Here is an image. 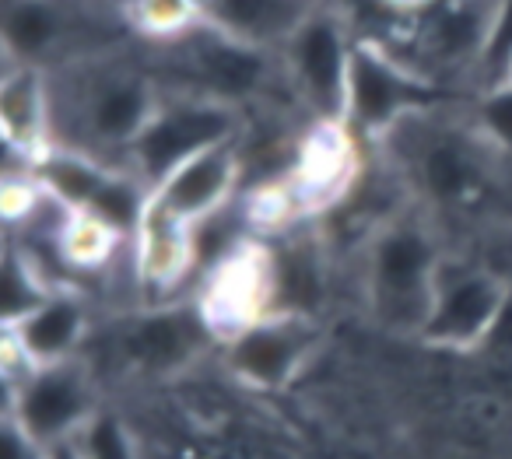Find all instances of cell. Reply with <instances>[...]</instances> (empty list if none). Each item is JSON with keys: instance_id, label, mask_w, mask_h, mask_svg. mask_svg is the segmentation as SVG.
<instances>
[{"instance_id": "cb8c5ba5", "label": "cell", "mask_w": 512, "mask_h": 459, "mask_svg": "<svg viewBox=\"0 0 512 459\" xmlns=\"http://www.w3.org/2000/svg\"><path fill=\"white\" fill-rule=\"evenodd\" d=\"M481 351L488 354L495 365H512V277L505 284L502 305H498L495 319H491L488 333L481 340Z\"/></svg>"}, {"instance_id": "4fadbf2b", "label": "cell", "mask_w": 512, "mask_h": 459, "mask_svg": "<svg viewBox=\"0 0 512 459\" xmlns=\"http://www.w3.org/2000/svg\"><path fill=\"white\" fill-rule=\"evenodd\" d=\"M484 137H467L460 130H432L414 151V176L425 197L435 204H467L481 193L484 183Z\"/></svg>"}, {"instance_id": "ba28073f", "label": "cell", "mask_w": 512, "mask_h": 459, "mask_svg": "<svg viewBox=\"0 0 512 459\" xmlns=\"http://www.w3.org/2000/svg\"><path fill=\"white\" fill-rule=\"evenodd\" d=\"M99 410L92 393V382L81 372V365H39L15 393H8L4 414L15 417L36 442L60 445L71 442L88 417Z\"/></svg>"}, {"instance_id": "83f0119b", "label": "cell", "mask_w": 512, "mask_h": 459, "mask_svg": "<svg viewBox=\"0 0 512 459\" xmlns=\"http://www.w3.org/2000/svg\"><path fill=\"white\" fill-rule=\"evenodd\" d=\"M109 8H116V11H137L144 4V0H106Z\"/></svg>"}, {"instance_id": "9c48e42d", "label": "cell", "mask_w": 512, "mask_h": 459, "mask_svg": "<svg viewBox=\"0 0 512 459\" xmlns=\"http://www.w3.org/2000/svg\"><path fill=\"white\" fill-rule=\"evenodd\" d=\"M228 365L239 379L260 389H278L295 379L316 344L309 316H264L225 340Z\"/></svg>"}, {"instance_id": "e0dca14e", "label": "cell", "mask_w": 512, "mask_h": 459, "mask_svg": "<svg viewBox=\"0 0 512 459\" xmlns=\"http://www.w3.org/2000/svg\"><path fill=\"white\" fill-rule=\"evenodd\" d=\"M78 36L67 0H11L4 18V46L15 64L36 67Z\"/></svg>"}, {"instance_id": "603a6c76", "label": "cell", "mask_w": 512, "mask_h": 459, "mask_svg": "<svg viewBox=\"0 0 512 459\" xmlns=\"http://www.w3.org/2000/svg\"><path fill=\"white\" fill-rule=\"evenodd\" d=\"M509 60H512V0H495V25H491L488 50H484L481 60L488 88L509 81Z\"/></svg>"}, {"instance_id": "8992f818", "label": "cell", "mask_w": 512, "mask_h": 459, "mask_svg": "<svg viewBox=\"0 0 512 459\" xmlns=\"http://www.w3.org/2000/svg\"><path fill=\"white\" fill-rule=\"evenodd\" d=\"M172 64H176L179 85H183L179 92L228 102V106H239V102L260 95L271 78L267 50L239 43L211 25H204L197 36H183Z\"/></svg>"}, {"instance_id": "30bf717a", "label": "cell", "mask_w": 512, "mask_h": 459, "mask_svg": "<svg viewBox=\"0 0 512 459\" xmlns=\"http://www.w3.org/2000/svg\"><path fill=\"white\" fill-rule=\"evenodd\" d=\"M411 32V60L432 67H467L481 64L495 25V0H442L435 8L418 11ZM418 71V67H414ZM432 81V74H428Z\"/></svg>"}, {"instance_id": "4316f807", "label": "cell", "mask_w": 512, "mask_h": 459, "mask_svg": "<svg viewBox=\"0 0 512 459\" xmlns=\"http://www.w3.org/2000/svg\"><path fill=\"white\" fill-rule=\"evenodd\" d=\"M50 459H85L81 449L74 442H60V445H50Z\"/></svg>"}, {"instance_id": "9a60e30c", "label": "cell", "mask_w": 512, "mask_h": 459, "mask_svg": "<svg viewBox=\"0 0 512 459\" xmlns=\"http://www.w3.org/2000/svg\"><path fill=\"white\" fill-rule=\"evenodd\" d=\"M85 333L88 312L81 305V298L67 288L53 291L22 323L4 326V337L15 340L32 365H64V361H74L78 347L85 344Z\"/></svg>"}, {"instance_id": "d4e9b609", "label": "cell", "mask_w": 512, "mask_h": 459, "mask_svg": "<svg viewBox=\"0 0 512 459\" xmlns=\"http://www.w3.org/2000/svg\"><path fill=\"white\" fill-rule=\"evenodd\" d=\"M0 459H50V445L36 442L15 417L0 421Z\"/></svg>"}, {"instance_id": "ac0fdd59", "label": "cell", "mask_w": 512, "mask_h": 459, "mask_svg": "<svg viewBox=\"0 0 512 459\" xmlns=\"http://www.w3.org/2000/svg\"><path fill=\"white\" fill-rule=\"evenodd\" d=\"M137 274L148 284H172L190 270L193 263V225L172 218L169 211L155 204L151 197L148 218L134 239Z\"/></svg>"}, {"instance_id": "7402d4cb", "label": "cell", "mask_w": 512, "mask_h": 459, "mask_svg": "<svg viewBox=\"0 0 512 459\" xmlns=\"http://www.w3.org/2000/svg\"><path fill=\"white\" fill-rule=\"evenodd\" d=\"M204 8L207 0H144L134 15L144 32L176 36V32L190 29L193 22H204Z\"/></svg>"}, {"instance_id": "7c38bea8", "label": "cell", "mask_w": 512, "mask_h": 459, "mask_svg": "<svg viewBox=\"0 0 512 459\" xmlns=\"http://www.w3.org/2000/svg\"><path fill=\"white\" fill-rule=\"evenodd\" d=\"M207 330L211 323L204 319V312L197 316L183 309L144 312L120 330V354L141 372L169 375L197 358Z\"/></svg>"}, {"instance_id": "52a82bcc", "label": "cell", "mask_w": 512, "mask_h": 459, "mask_svg": "<svg viewBox=\"0 0 512 459\" xmlns=\"http://www.w3.org/2000/svg\"><path fill=\"white\" fill-rule=\"evenodd\" d=\"M505 284L495 270L477 267L463 260H442L439 277H435V298L428 323L421 330V340L435 347H453V351H470L481 347L498 305H502Z\"/></svg>"}, {"instance_id": "6da1fadb", "label": "cell", "mask_w": 512, "mask_h": 459, "mask_svg": "<svg viewBox=\"0 0 512 459\" xmlns=\"http://www.w3.org/2000/svg\"><path fill=\"white\" fill-rule=\"evenodd\" d=\"M158 92L144 74L106 67V71H81L64 95L50 92L53 123H71L74 134L67 144L53 148H74L106 162L102 151L130 158V148L141 137L158 109ZM109 165V162H106Z\"/></svg>"}, {"instance_id": "f1b7e54d", "label": "cell", "mask_w": 512, "mask_h": 459, "mask_svg": "<svg viewBox=\"0 0 512 459\" xmlns=\"http://www.w3.org/2000/svg\"><path fill=\"white\" fill-rule=\"evenodd\" d=\"M509 81H512V60H509Z\"/></svg>"}, {"instance_id": "d6986e66", "label": "cell", "mask_w": 512, "mask_h": 459, "mask_svg": "<svg viewBox=\"0 0 512 459\" xmlns=\"http://www.w3.org/2000/svg\"><path fill=\"white\" fill-rule=\"evenodd\" d=\"M0 284H4V326L22 323L32 309H39L57 291L50 288V281L32 267V260L15 242H8V249H4V277H0Z\"/></svg>"}, {"instance_id": "8fae6325", "label": "cell", "mask_w": 512, "mask_h": 459, "mask_svg": "<svg viewBox=\"0 0 512 459\" xmlns=\"http://www.w3.org/2000/svg\"><path fill=\"white\" fill-rule=\"evenodd\" d=\"M242 176V155L235 144H221L204 155L179 165L169 179L155 190V204L172 218L197 225L232 204V193Z\"/></svg>"}, {"instance_id": "ffe728a7", "label": "cell", "mask_w": 512, "mask_h": 459, "mask_svg": "<svg viewBox=\"0 0 512 459\" xmlns=\"http://www.w3.org/2000/svg\"><path fill=\"white\" fill-rule=\"evenodd\" d=\"M85 459H137V445L130 428L113 410H95L88 424L71 438Z\"/></svg>"}, {"instance_id": "5bb4252c", "label": "cell", "mask_w": 512, "mask_h": 459, "mask_svg": "<svg viewBox=\"0 0 512 459\" xmlns=\"http://www.w3.org/2000/svg\"><path fill=\"white\" fill-rule=\"evenodd\" d=\"M0 123H4V141L8 151L39 158L50 151L53 141V106H50V85L43 71L29 64H15L4 74L0 85Z\"/></svg>"}, {"instance_id": "484cf974", "label": "cell", "mask_w": 512, "mask_h": 459, "mask_svg": "<svg viewBox=\"0 0 512 459\" xmlns=\"http://www.w3.org/2000/svg\"><path fill=\"white\" fill-rule=\"evenodd\" d=\"M383 4L393 11H404V15H418V11L435 8V4H442V0H383Z\"/></svg>"}, {"instance_id": "5b68a950", "label": "cell", "mask_w": 512, "mask_h": 459, "mask_svg": "<svg viewBox=\"0 0 512 459\" xmlns=\"http://www.w3.org/2000/svg\"><path fill=\"white\" fill-rule=\"evenodd\" d=\"M285 57L288 78L309 113L320 123H344L355 43L344 32L341 18L330 11H313L285 43Z\"/></svg>"}, {"instance_id": "277c9868", "label": "cell", "mask_w": 512, "mask_h": 459, "mask_svg": "<svg viewBox=\"0 0 512 459\" xmlns=\"http://www.w3.org/2000/svg\"><path fill=\"white\" fill-rule=\"evenodd\" d=\"M442 102V92L397 60L390 50L376 43H355L348 78V106H344V123L365 137L393 134V127L428 113Z\"/></svg>"}, {"instance_id": "3957f363", "label": "cell", "mask_w": 512, "mask_h": 459, "mask_svg": "<svg viewBox=\"0 0 512 459\" xmlns=\"http://www.w3.org/2000/svg\"><path fill=\"white\" fill-rule=\"evenodd\" d=\"M239 130L242 120L235 106L176 92L158 102L151 123L130 148L127 169L137 172L151 190H158L190 158L221 148V144H235Z\"/></svg>"}, {"instance_id": "44dd1931", "label": "cell", "mask_w": 512, "mask_h": 459, "mask_svg": "<svg viewBox=\"0 0 512 459\" xmlns=\"http://www.w3.org/2000/svg\"><path fill=\"white\" fill-rule=\"evenodd\" d=\"M477 134L488 148L512 155V81L488 88L477 102Z\"/></svg>"}, {"instance_id": "2e32d148", "label": "cell", "mask_w": 512, "mask_h": 459, "mask_svg": "<svg viewBox=\"0 0 512 459\" xmlns=\"http://www.w3.org/2000/svg\"><path fill=\"white\" fill-rule=\"evenodd\" d=\"M316 11V0H207L204 25L249 46H285Z\"/></svg>"}, {"instance_id": "7a4b0ae2", "label": "cell", "mask_w": 512, "mask_h": 459, "mask_svg": "<svg viewBox=\"0 0 512 459\" xmlns=\"http://www.w3.org/2000/svg\"><path fill=\"white\" fill-rule=\"evenodd\" d=\"M439 267V246L421 221L400 218L383 225L365 260V295H369L372 316L386 330L421 337L432 312Z\"/></svg>"}]
</instances>
